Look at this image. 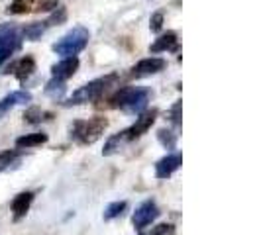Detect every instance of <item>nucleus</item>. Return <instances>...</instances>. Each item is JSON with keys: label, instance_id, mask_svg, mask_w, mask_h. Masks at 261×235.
I'll return each instance as SVG.
<instances>
[{"label": "nucleus", "instance_id": "23", "mask_svg": "<svg viewBox=\"0 0 261 235\" xmlns=\"http://www.w3.org/2000/svg\"><path fill=\"white\" fill-rule=\"evenodd\" d=\"M157 139L165 149H175L177 147V133H173L171 130H165V128L159 130L157 131Z\"/></svg>", "mask_w": 261, "mask_h": 235}, {"label": "nucleus", "instance_id": "15", "mask_svg": "<svg viewBox=\"0 0 261 235\" xmlns=\"http://www.w3.org/2000/svg\"><path fill=\"white\" fill-rule=\"evenodd\" d=\"M22 157H24L22 149H8V151H2V153H0V172L16 167V165L22 161Z\"/></svg>", "mask_w": 261, "mask_h": 235}, {"label": "nucleus", "instance_id": "22", "mask_svg": "<svg viewBox=\"0 0 261 235\" xmlns=\"http://www.w3.org/2000/svg\"><path fill=\"white\" fill-rule=\"evenodd\" d=\"M34 4L36 0H14L12 4L6 8L8 14H28L34 10Z\"/></svg>", "mask_w": 261, "mask_h": 235}, {"label": "nucleus", "instance_id": "27", "mask_svg": "<svg viewBox=\"0 0 261 235\" xmlns=\"http://www.w3.org/2000/svg\"><path fill=\"white\" fill-rule=\"evenodd\" d=\"M163 27V14L161 12H157L151 16V20H149V30L151 32H159Z\"/></svg>", "mask_w": 261, "mask_h": 235}, {"label": "nucleus", "instance_id": "17", "mask_svg": "<svg viewBox=\"0 0 261 235\" xmlns=\"http://www.w3.org/2000/svg\"><path fill=\"white\" fill-rule=\"evenodd\" d=\"M47 143V133H28L16 139V147L18 149H32V147H38V145Z\"/></svg>", "mask_w": 261, "mask_h": 235}, {"label": "nucleus", "instance_id": "18", "mask_svg": "<svg viewBox=\"0 0 261 235\" xmlns=\"http://www.w3.org/2000/svg\"><path fill=\"white\" fill-rule=\"evenodd\" d=\"M51 118V112H45V110H41L38 106H32V108H28L26 112H24V120H26L28 124H32V126H38L41 122H49Z\"/></svg>", "mask_w": 261, "mask_h": 235}, {"label": "nucleus", "instance_id": "5", "mask_svg": "<svg viewBox=\"0 0 261 235\" xmlns=\"http://www.w3.org/2000/svg\"><path fill=\"white\" fill-rule=\"evenodd\" d=\"M22 45V34L14 24H0V67Z\"/></svg>", "mask_w": 261, "mask_h": 235}, {"label": "nucleus", "instance_id": "10", "mask_svg": "<svg viewBox=\"0 0 261 235\" xmlns=\"http://www.w3.org/2000/svg\"><path fill=\"white\" fill-rule=\"evenodd\" d=\"M32 102V92L28 91H14L10 94H6L0 100V118H4L10 110H14L16 106L30 104Z\"/></svg>", "mask_w": 261, "mask_h": 235}, {"label": "nucleus", "instance_id": "24", "mask_svg": "<svg viewBox=\"0 0 261 235\" xmlns=\"http://www.w3.org/2000/svg\"><path fill=\"white\" fill-rule=\"evenodd\" d=\"M149 235H175V225L173 223H159L151 229Z\"/></svg>", "mask_w": 261, "mask_h": 235}, {"label": "nucleus", "instance_id": "4", "mask_svg": "<svg viewBox=\"0 0 261 235\" xmlns=\"http://www.w3.org/2000/svg\"><path fill=\"white\" fill-rule=\"evenodd\" d=\"M89 38H91V34H89L87 27L75 26L53 45V51L57 55H63V57H73V55H77L87 47Z\"/></svg>", "mask_w": 261, "mask_h": 235}, {"label": "nucleus", "instance_id": "25", "mask_svg": "<svg viewBox=\"0 0 261 235\" xmlns=\"http://www.w3.org/2000/svg\"><path fill=\"white\" fill-rule=\"evenodd\" d=\"M57 6H59V0H39L38 8H34V10H38V12H51Z\"/></svg>", "mask_w": 261, "mask_h": 235}, {"label": "nucleus", "instance_id": "26", "mask_svg": "<svg viewBox=\"0 0 261 235\" xmlns=\"http://www.w3.org/2000/svg\"><path fill=\"white\" fill-rule=\"evenodd\" d=\"M169 120L171 124L175 126V128H179L181 126V102H175L173 108H171V114H169Z\"/></svg>", "mask_w": 261, "mask_h": 235}, {"label": "nucleus", "instance_id": "14", "mask_svg": "<svg viewBox=\"0 0 261 235\" xmlns=\"http://www.w3.org/2000/svg\"><path fill=\"white\" fill-rule=\"evenodd\" d=\"M149 51H151V53L179 51V39H177V34H175V32H167V34L159 36V38H157L155 41L151 43Z\"/></svg>", "mask_w": 261, "mask_h": 235}, {"label": "nucleus", "instance_id": "2", "mask_svg": "<svg viewBox=\"0 0 261 235\" xmlns=\"http://www.w3.org/2000/svg\"><path fill=\"white\" fill-rule=\"evenodd\" d=\"M116 82H118V75H106V77L94 78V80L83 84L81 89H77V91L73 92L71 98L65 102V106H79V104H87V102H94V100L102 98Z\"/></svg>", "mask_w": 261, "mask_h": 235}, {"label": "nucleus", "instance_id": "8", "mask_svg": "<svg viewBox=\"0 0 261 235\" xmlns=\"http://www.w3.org/2000/svg\"><path fill=\"white\" fill-rule=\"evenodd\" d=\"M167 69V61L161 59V57H147V59H142L140 63L132 67L130 77L132 78H144V77H151V75H157L161 71Z\"/></svg>", "mask_w": 261, "mask_h": 235}, {"label": "nucleus", "instance_id": "16", "mask_svg": "<svg viewBox=\"0 0 261 235\" xmlns=\"http://www.w3.org/2000/svg\"><path fill=\"white\" fill-rule=\"evenodd\" d=\"M128 143H130V141L126 139V133H124V131H120V133L112 135V137L106 141L105 149H102V155H105V157L114 155V153H118V151H122V149H124Z\"/></svg>", "mask_w": 261, "mask_h": 235}, {"label": "nucleus", "instance_id": "19", "mask_svg": "<svg viewBox=\"0 0 261 235\" xmlns=\"http://www.w3.org/2000/svg\"><path fill=\"white\" fill-rule=\"evenodd\" d=\"M49 26V22L45 20V22H34V24H28L26 27H24V32H22V36L28 39V41H38L43 34H45V30Z\"/></svg>", "mask_w": 261, "mask_h": 235}, {"label": "nucleus", "instance_id": "1", "mask_svg": "<svg viewBox=\"0 0 261 235\" xmlns=\"http://www.w3.org/2000/svg\"><path fill=\"white\" fill-rule=\"evenodd\" d=\"M151 100V91L144 86H124L110 98V106L126 114H142Z\"/></svg>", "mask_w": 261, "mask_h": 235}, {"label": "nucleus", "instance_id": "13", "mask_svg": "<svg viewBox=\"0 0 261 235\" xmlns=\"http://www.w3.org/2000/svg\"><path fill=\"white\" fill-rule=\"evenodd\" d=\"M79 69V59L73 55V57H65L63 61H59L57 65L51 67V75L53 78H59V80H67L71 78Z\"/></svg>", "mask_w": 261, "mask_h": 235}, {"label": "nucleus", "instance_id": "3", "mask_svg": "<svg viewBox=\"0 0 261 235\" xmlns=\"http://www.w3.org/2000/svg\"><path fill=\"white\" fill-rule=\"evenodd\" d=\"M106 128H108V120L102 116L91 118V120H77L73 122L69 130V137L79 145H92L102 137Z\"/></svg>", "mask_w": 261, "mask_h": 235}, {"label": "nucleus", "instance_id": "11", "mask_svg": "<svg viewBox=\"0 0 261 235\" xmlns=\"http://www.w3.org/2000/svg\"><path fill=\"white\" fill-rule=\"evenodd\" d=\"M34 198H36V194H34V192H30V190H28V192H20V194L14 198L12 206H10L14 222H20L28 212H30V206H32Z\"/></svg>", "mask_w": 261, "mask_h": 235}, {"label": "nucleus", "instance_id": "7", "mask_svg": "<svg viewBox=\"0 0 261 235\" xmlns=\"http://www.w3.org/2000/svg\"><path fill=\"white\" fill-rule=\"evenodd\" d=\"M157 112L155 108H151V110H144L142 114H140V118L136 120V124L134 126H130L128 130H124V133H126V139L128 141H136L138 137H142L144 133H147V131L151 130V126L155 124V120H157Z\"/></svg>", "mask_w": 261, "mask_h": 235}, {"label": "nucleus", "instance_id": "6", "mask_svg": "<svg viewBox=\"0 0 261 235\" xmlns=\"http://www.w3.org/2000/svg\"><path fill=\"white\" fill-rule=\"evenodd\" d=\"M159 208H157L155 200H145L142 202L136 212H134V216H132V225L136 227V229H145L147 225L151 222H155L157 218H159Z\"/></svg>", "mask_w": 261, "mask_h": 235}, {"label": "nucleus", "instance_id": "12", "mask_svg": "<svg viewBox=\"0 0 261 235\" xmlns=\"http://www.w3.org/2000/svg\"><path fill=\"white\" fill-rule=\"evenodd\" d=\"M34 71H36V61H34V57L26 55V57H22L20 61H16V63H14L8 71H4V73H12L20 82H24V80H28V78L34 75Z\"/></svg>", "mask_w": 261, "mask_h": 235}, {"label": "nucleus", "instance_id": "21", "mask_svg": "<svg viewBox=\"0 0 261 235\" xmlns=\"http://www.w3.org/2000/svg\"><path fill=\"white\" fill-rule=\"evenodd\" d=\"M126 210H128V202H126V200L112 202V204H108V206H106L102 218H105V222L116 220V218H120V216H124V212H126Z\"/></svg>", "mask_w": 261, "mask_h": 235}, {"label": "nucleus", "instance_id": "9", "mask_svg": "<svg viewBox=\"0 0 261 235\" xmlns=\"http://www.w3.org/2000/svg\"><path fill=\"white\" fill-rule=\"evenodd\" d=\"M181 163H183V157H181V153H169V155H165L163 159H159V161H157L155 177H157V179H161V181L169 179L175 170H179Z\"/></svg>", "mask_w": 261, "mask_h": 235}, {"label": "nucleus", "instance_id": "20", "mask_svg": "<svg viewBox=\"0 0 261 235\" xmlns=\"http://www.w3.org/2000/svg\"><path fill=\"white\" fill-rule=\"evenodd\" d=\"M65 80H59V78H51L47 84H45V94L53 98V100H61L65 96Z\"/></svg>", "mask_w": 261, "mask_h": 235}]
</instances>
